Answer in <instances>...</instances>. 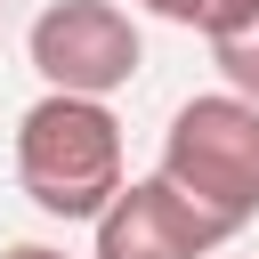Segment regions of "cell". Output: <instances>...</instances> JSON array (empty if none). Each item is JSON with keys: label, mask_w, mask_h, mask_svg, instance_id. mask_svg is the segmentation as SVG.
<instances>
[{"label": "cell", "mask_w": 259, "mask_h": 259, "mask_svg": "<svg viewBox=\"0 0 259 259\" xmlns=\"http://www.w3.org/2000/svg\"><path fill=\"white\" fill-rule=\"evenodd\" d=\"M121 121L105 97L81 89H40L16 113V186L49 219H97L121 186Z\"/></svg>", "instance_id": "6da1fadb"}, {"label": "cell", "mask_w": 259, "mask_h": 259, "mask_svg": "<svg viewBox=\"0 0 259 259\" xmlns=\"http://www.w3.org/2000/svg\"><path fill=\"white\" fill-rule=\"evenodd\" d=\"M186 202H202L210 219H227L235 235L259 219V105L235 89L186 97L162 130V162H154Z\"/></svg>", "instance_id": "7a4b0ae2"}, {"label": "cell", "mask_w": 259, "mask_h": 259, "mask_svg": "<svg viewBox=\"0 0 259 259\" xmlns=\"http://www.w3.org/2000/svg\"><path fill=\"white\" fill-rule=\"evenodd\" d=\"M24 57L49 89H81V97H113L138 81L146 65V40H138V16L121 0H49L24 32Z\"/></svg>", "instance_id": "3957f363"}, {"label": "cell", "mask_w": 259, "mask_h": 259, "mask_svg": "<svg viewBox=\"0 0 259 259\" xmlns=\"http://www.w3.org/2000/svg\"><path fill=\"white\" fill-rule=\"evenodd\" d=\"M89 259H210L219 243H235L227 219H210L202 202H186L162 170L154 178H121L113 202L89 219Z\"/></svg>", "instance_id": "277c9868"}, {"label": "cell", "mask_w": 259, "mask_h": 259, "mask_svg": "<svg viewBox=\"0 0 259 259\" xmlns=\"http://www.w3.org/2000/svg\"><path fill=\"white\" fill-rule=\"evenodd\" d=\"M210 40V65H219V81L235 89V97H251L259 105V0H243L219 32H202Z\"/></svg>", "instance_id": "5b68a950"}, {"label": "cell", "mask_w": 259, "mask_h": 259, "mask_svg": "<svg viewBox=\"0 0 259 259\" xmlns=\"http://www.w3.org/2000/svg\"><path fill=\"white\" fill-rule=\"evenodd\" d=\"M130 8H146V16H162V24H186V32H219L243 0H130Z\"/></svg>", "instance_id": "8992f818"}, {"label": "cell", "mask_w": 259, "mask_h": 259, "mask_svg": "<svg viewBox=\"0 0 259 259\" xmlns=\"http://www.w3.org/2000/svg\"><path fill=\"white\" fill-rule=\"evenodd\" d=\"M0 259H73V251H57V243H8Z\"/></svg>", "instance_id": "52a82bcc"}]
</instances>
